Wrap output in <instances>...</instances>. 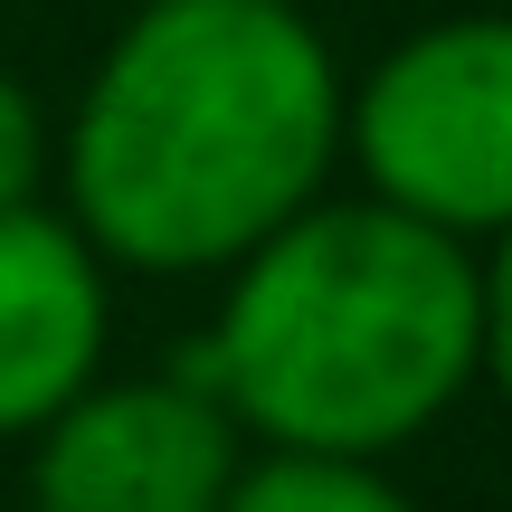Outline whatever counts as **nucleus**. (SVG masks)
<instances>
[{
	"label": "nucleus",
	"instance_id": "1",
	"mask_svg": "<svg viewBox=\"0 0 512 512\" xmlns=\"http://www.w3.org/2000/svg\"><path fill=\"white\" fill-rule=\"evenodd\" d=\"M342 57L304 0H133L57 124V190L105 266L228 275L342 171Z\"/></svg>",
	"mask_w": 512,
	"mask_h": 512
},
{
	"label": "nucleus",
	"instance_id": "2",
	"mask_svg": "<svg viewBox=\"0 0 512 512\" xmlns=\"http://www.w3.org/2000/svg\"><path fill=\"white\" fill-rule=\"evenodd\" d=\"M181 361L247 446L389 465L484 380V256L370 190H323L228 266Z\"/></svg>",
	"mask_w": 512,
	"mask_h": 512
},
{
	"label": "nucleus",
	"instance_id": "3",
	"mask_svg": "<svg viewBox=\"0 0 512 512\" xmlns=\"http://www.w3.org/2000/svg\"><path fill=\"white\" fill-rule=\"evenodd\" d=\"M342 162L370 200L494 247L512 228V10H456L342 86Z\"/></svg>",
	"mask_w": 512,
	"mask_h": 512
},
{
	"label": "nucleus",
	"instance_id": "4",
	"mask_svg": "<svg viewBox=\"0 0 512 512\" xmlns=\"http://www.w3.org/2000/svg\"><path fill=\"white\" fill-rule=\"evenodd\" d=\"M238 465L247 437L190 361L86 380L29 437V512H219Z\"/></svg>",
	"mask_w": 512,
	"mask_h": 512
},
{
	"label": "nucleus",
	"instance_id": "5",
	"mask_svg": "<svg viewBox=\"0 0 512 512\" xmlns=\"http://www.w3.org/2000/svg\"><path fill=\"white\" fill-rule=\"evenodd\" d=\"M114 266L67 209H0V446H29L86 380H105Z\"/></svg>",
	"mask_w": 512,
	"mask_h": 512
},
{
	"label": "nucleus",
	"instance_id": "6",
	"mask_svg": "<svg viewBox=\"0 0 512 512\" xmlns=\"http://www.w3.org/2000/svg\"><path fill=\"white\" fill-rule=\"evenodd\" d=\"M219 512H418V503L370 456H285V446H256Z\"/></svg>",
	"mask_w": 512,
	"mask_h": 512
},
{
	"label": "nucleus",
	"instance_id": "7",
	"mask_svg": "<svg viewBox=\"0 0 512 512\" xmlns=\"http://www.w3.org/2000/svg\"><path fill=\"white\" fill-rule=\"evenodd\" d=\"M48 181H57V124H48V105L0 67V209L48 200Z\"/></svg>",
	"mask_w": 512,
	"mask_h": 512
},
{
	"label": "nucleus",
	"instance_id": "8",
	"mask_svg": "<svg viewBox=\"0 0 512 512\" xmlns=\"http://www.w3.org/2000/svg\"><path fill=\"white\" fill-rule=\"evenodd\" d=\"M484 256V380H494V399L512 408V228Z\"/></svg>",
	"mask_w": 512,
	"mask_h": 512
},
{
	"label": "nucleus",
	"instance_id": "9",
	"mask_svg": "<svg viewBox=\"0 0 512 512\" xmlns=\"http://www.w3.org/2000/svg\"><path fill=\"white\" fill-rule=\"evenodd\" d=\"M124 10H133V0H124Z\"/></svg>",
	"mask_w": 512,
	"mask_h": 512
}]
</instances>
